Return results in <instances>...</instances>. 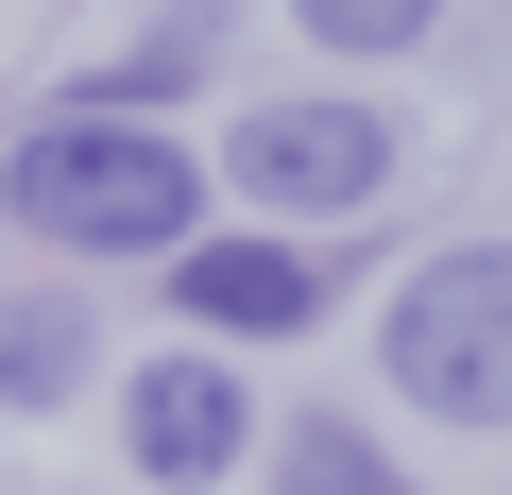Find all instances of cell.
Returning <instances> with one entry per match:
<instances>
[{"label":"cell","mask_w":512,"mask_h":495,"mask_svg":"<svg viewBox=\"0 0 512 495\" xmlns=\"http://www.w3.org/2000/svg\"><path fill=\"white\" fill-rule=\"evenodd\" d=\"M0 205H18L52 257H188L205 239V171L154 120H86V103H52L18 154H0Z\"/></svg>","instance_id":"6da1fadb"},{"label":"cell","mask_w":512,"mask_h":495,"mask_svg":"<svg viewBox=\"0 0 512 495\" xmlns=\"http://www.w3.org/2000/svg\"><path fill=\"white\" fill-rule=\"evenodd\" d=\"M120 461H137L154 495H205V478H239V461H256V393H239V359H222V342H171V359H137V376H120Z\"/></svg>","instance_id":"3957f363"},{"label":"cell","mask_w":512,"mask_h":495,"mask_svg":"<svg viewBox=\"0 0 512 495\" xmlns=\"http://www.w3.org/2000/svg\"><path fill=\"white\" fill-rule=\"evenodd\" d=\"M274 495H410L359 427H274Z\"/></svg>","instance_id":"52a82bcc"},{"label":"cell","mask_w":512,"mask_h":495,"mask_svg":"<svg viewBox=\"0 0 512 495\" xmlns=\"http://www.w3.org/2000/svg\"><path fill=\"white\" fill-rule=\"evenodd\" d=\"M86 376H103V325L69 291H18V308H0V410H69Z\"/></svg>","instance_id":"8992f818"},{"label":"cell","mask_w":512,"mask_h":495,"mask_svg":"<svg viewBox=\"0 0 512 495\" xmlns=\"http://www.w3.org/2000/svg\"><path fill=\"white\" fill-rule=\"evenodd\" d=\"M376 359L427 427H512V239H444L376 308Z\"/></svg>","instance_id":"7a4b0ae2"},{"label":"cell","mask_w":512,"mask_h":495,"mask_svg":"<svg viewBox=\"0 0 512 495\" xmlns=\"http://www.w3.org/2000/svg\"><path fill=\"white\" fill-rule=\"evenodd\" d=\"M291 18H308V52H427L444 0H291Z\"/></svg>","instance_id":"ba28073f"},{"label":"cell","mask_w":512,"mask_h":495,"mask_svg":"<svg viewBox=\"0 0 512 495\" xmlns=\"http://www.w3.org/2000/svg\"><path fill=\"white\" fill-rule=\"evenodd\" d=\"M171 308L188 325H239V342H291L325 308V274L291 257V239H188V257H171Z\"/></svg>","instance_id":"5b68a950"},{"label":"cell","mask_w":512,"mask_h":495,"mask_svg":"<svg viewBox=\"0 0 512 495\" xmlns=\"http://www.w3.org/2000/svg\"><path fill=\"white\" fill-rule=\"evenodd\" d=\"M222 188L239 205H291V222H342V205L393 188V120L376 103H256L239 154H222Z\"/></svg>","instance_id":"277c9868"}]
</instances>
